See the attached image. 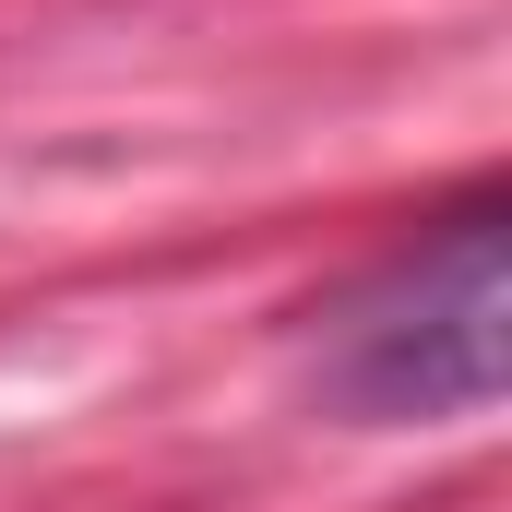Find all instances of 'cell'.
Masks as SVG:
<instances>
[{"label":"cell","mask_w":512,"mask_h":512,"mask_svg":"<svg viewBox=\"0 0 512 512\" xmlns=\"http://www.w3.org/2000/svg\"><path fill=\"white\" fill-rule=\"evenodd\" d=\"M501 310H512L501 203H465L334 310L322 393L346 417H477V405H501V370H512Z\"/></svg>","instance_id":"6da1fadb"}]
</instances>
